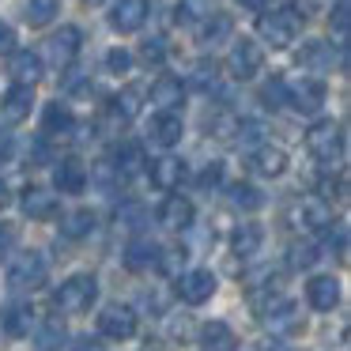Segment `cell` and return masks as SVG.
<instances>
[{
  "instance_id": "obj_1",
  "label": "cell",
  "mask_w": 351,
  "mask_h": 351,
  "mask_svg": "<svg viewBox=\"0 0 351 351\" xmlns=\"http://www.w3.org/2000/svg\"><path fill=\"white\" fill-rule=\"evenodd\" d=\"M257 31H261V38H265L272 49H287V46H295L298 31H302V16H298L295 4H283V8L261 12Z\"/></svg>"
},
{
  "instance_id": "obj_2",
  "label": "cell",
  "mask_w": 351,
  "mask_h": 351,
  "mask_svg": "<svg viewBox=\"0 0 351 351\" xmlns=\"http://www.w3.org/2000/svg\"><path fill=\"white\" fill-rule=\"evenodd\" d=\"M287 223L298 234H317V230L332 227V208L325 197H302L287 208Z\"/></svg>"
},
{
  "instance_id": "obj_3",
  "label": "cell",
  "mask_w": 351,
  "mask_h": 351,
  "mask_svg": "<svg viewBox=\"0 0 351 351\" xmlns=\"http://www.w3.org/2000/svg\"><path fill=\"white\" fill-rule=\"evenodd\" d=\"M306 147H310L313 159L321 162H336L343 155V125L325 117V121H313L310 132H306Z\"/></svg>"
},
{
  "instance_id": "obj_4",
  "label": "cell",
  "mask_w": 351,
  "mask_h": 351,
  "mask_svg": "<svg viewBox=\"0 0 351 351\" xmlns=\"http://www.w3.org/2000/svg\"><path fill=\"white\" fill-rule=\"evenodd\" d=\"M95 295H99V283H95V276L76 272V276H69V280L57 287L53 306H57L61 313H84L87 306L95 302Z\"/></svg>"
},
{
  "instance_id": "obj_5",
  "label": "cell",
  "mask_w": 351,
  "mask_h": 351,
  "mask_svg": "<svg viewBox=\"0 0 351 351\" xmlns=\"http://www.w3.org/2000/svg\"><path fill=\"white\" fill-rule=\"evenodd\" d=\"M46 272H49V265H46V257L42 253H19L16 261H8V287L12 291H34V287H42L46 283Z\"/></svg>"
},
{
  "instance_id": "obj_6",
  "label": "cell",
  "mask_w": 351,
  "mask_h": 351,
  "mask_svg": "<svg viewBox=\"0 0 351 351\" xmlns=\"http://www.w3.org/2000/svg\"><path fill=\"white\" fill-rule=\"evenodd\" d=\"M99 332L106 340H132L136 336V310L125 302H110L99 313Z\"/></svg>"
},
{
  "instance_id": "obj_7",
  "label": "cell",
  "mask_w": 351,
  "mask_h": 351,
  "mask_svg": "<svg viewBox=\"0 0 351 351\" xmlns=\"http://www.w3.org/2000/svg\"><path fill=\"white\" fill-rule=\"evenodd\" d=\"M261 64H265V49H261L253 38H238L234 46H230L227 69H230L234 80H253L261 72Z\"/></svg>"
},
{
  "instance_id": "obj_8",
  "label": "cell",
  "mask_w": 351,
  "mask_h": 351,
  "mask_svg": "<svg viewBox=\"0 0 351 351\" xmlns=\"http://www.w3.org/2000/svg\"><path fill=\"white\" fill-rule=\"evenodd\" d=\"M261 317H265V328L272 336H291L302 328V321H298V306L291 302V298H276V302L261 306Z\"/></svg>"
},
{
  "instance_id": "obj_9",
  "label": "cell",
  "mask_w": 351,
  "mask_h": 351,
  "mask_svg": "<svg viewBox=\"0 0 351 351\" xmlns=\"http://www.w3.org/2000/svg\"><path fill=\"white\" fill-rule=\"evenodd\" d=\"M325 84L321 80H298L295 87H287V106L295 110V114H317L321 106H325Z\"/></svg>"
},
{
  "instance_id": "obj_10",
  "label": "cell",
  "mask_w": 351,
  "mask_h": 351,
  "mask_svg": "<svg viewBox=\"0 0 351 351\" xmlns=\"http://www.w3.org/2000/svg\"><path fill=\"white\" fill-rule=\"evenodd\" d=\"M80 42H84L80 27H61V31H57L53 38L46 42L49 64H53V69H69V64L76 61V53H80Z\"/></svg>"
},
{
  "instance_id": "obj_11",
  "label": "cell",
  "mask_w": 351,
  "mask_h": 351,
  "mask_svg": "<svg viewBox=\"0 0 351 351\" xmlns=\"http://www.w3.org/2000/svg\"><path fill=\"white\" fill-rule=\"evenodd\" d=\"M147 23V0H117L110 12V27L117 34H136Z\"/></svg>"
},
{
  "instance_id": "obj_12",
  "label": "cell",
  "mask_w": 351,
  "mask_h": 351,
  "mask_svg": "<svg viewBox=\"0 0 351 351\" xmlns=\"http://www.w3.org/2000/svg\"><path fill=\"white\" fill-rule=\"evenodd\" d=\"M215 287H219V283H215V276L208 272V268H193V272H185L182 283H178V291H182V298L189 306H204L208 298L215 295Z\"/></svg>"
},
{
  "instance_id": "obj_13",
  "label": "cell",
  "mask_w": 351,
  "mask_h": 351,
  "mask_svg": "<svg viewBox=\"0 0 351 351\" xmlns=\"http://www.w3.org/2000/svg\"><path fill=\"white\" fill-rule=\"evenodd\" d=\"M193 219H197V208H193V200L185 197H167L159 208V223L167 230H174V234H182V230L193 227Z\"/></svg>"
},
{
  "instance_id": "obj_14",
  "label": "cell",
  "mask_w": 351,
  "mask_h": 351,
  "mask_svg": "<svg viewBox=\"0 0 351 351\" xmlns=\"http://www.w3.org/2000/svg\"><path fill=\"white\" fill-rule=\"evenodd\" d=\"M182 132H185L182 114H170V110H159V114L152 117V129H147V140H152V144H159V147H174V144H182Z\"/></svg>"
},
{
  "instance_id": "obj_15",
  "label": "cell",
  "mask_w": 351,
  "mask_h": 351,
  "mask_svg": "<svg viewBox=\"0 0 351 351\" xmlns=\"http://www.w3.org/2000/svg\"><path fill=\"white\" fill-rule=\"evenodd\" d=\"M306 302L321 313L336 310V306H340V283H336V276H313V280L306 283Z\"/></svg>"
},
{
  "instance_id": "obj_16",
  "label": "cell",
  "mask_w": 351,
  "mask_h": 351,
  "mask_svg": "<svg viewBox=\"0 0 351 351\" xmlns=\"http://www.w3.org/2000/svg\"><path fill=\"white\" fill-rule=\"evenodd\" d=\"M31 110H34V87H12L4 99H0V117L8 125H19V121H27L31 117Z\"/></svg>"
},
{
  "instance_id": "obj_17",
  "label": "cell",
  "mask_w": 351,
  "mask_h": 351,
  "mask_svg": "<svg viewBox=\"0 0 351 351\" xmlns=\"http://www.w3.org/2000/svg\"><path fill=\"white\" fill-rule=\"evenodd\" d=\"M0 328L8 336H31L34 332V306L31 302H8L0 310Z\"/></svg>"
},
{
  "instance_id": "obj_18",
  "label": "cell",
  "mask_w": 351,
  "mask_h": 351,
  "mask_svg": "<svg viewBox=\"0 0 351 351\" xmlns=\"http://www.w3.org/2000/svg\"><path fill=\"white\" fill-rule=\"evenodd\" d=\"M250 170H257L261 178H280L283 170H287V152H283V147H272V144L253 147V155H250Z\"/></svg>"
},
{
  "instance_id": "obj_19",
  "label": "cell",
  "mask_w": 351,
  "mask_h": 351,
  "mask_svg": "<svg viewBox=\"0 0 351 351\" xmlns=\"http://www.w3.org/2000/svg\"><path fill=\"white\" fill-rule=\"evenodd\" d=\"M230 31H234L230 16H223V12H208V16L200 19V27H197V42L204 49H212V46H219V42H227Z\"/></svg>"
},
{
  "instance_id": "obj_20",
  "label": "cell",
  "mask_w": 351,
  "mask_h": 351,
  "mask_svg": "<svg viewBox=\"0 0 351 351\" xmlns=\"http://www.w3.org/2000/svg\"><path fill=\"white\" fill-rule=\"evenodd\" d=\"M12 80L19 87H34L42 80V57L34 49H16L12 53Z\"/></svg>"
},
{
  "instance_id": "obj_21",
  "label": "cell",
  "mask_w": 351,
  "mask_h": 351,
  "mask_svg": "<svg viewBox=\"0 0 351 351\" xmlns=\"http://www.w3.org/2000/svg\"><path fill=\"white\" fill-rule=\"evenodd\" d=\"M152 185H159V189H178L182 185V178H185V162L178 159V155H162V159H155L152 162Z\"/></svg>"
},
{
  "instance_id": "obj_22",
  "label": "cell",
  "mask_w": 351,
  "mask_h": 351,
  "mask_svg": "<svg viewBox=\"0 0 351 351\" xmlns=\"http://www.w3.org/2000/svg\"><path fill=\"white\" fill-rule=\"evenodd\" d=\"M53 182L61 193H72V197H76V193L87 189V167L80 159H61L53 170Z\"/></svg>"
},
{
  "instance_id": "obj_23",
  "label": "cell",
  "mask_w": 351,
  "mask_h": 351,
  "mask_svg": "<svg viewBox=\"0 0 351 351\" xmlns=\"http://www.w3.org/2000/svg\"><path fill=\"white\" fill-rule=\"evenodd\" d=\"M234 343H238V336L227 321H208L200 328V348L204 351H234Z\"/></svg>"
},
{
  "instance_id": "obj_24",
  "label": "cell",
  "mask_w": 351,
  "mask_h": 351,
  "mask_svg": "<svg viewBox=\"0 0 351 351\" xmlns=\"http://www.w3.org/2000/svg\"><path fill=\"white\" fill-rule=\"evenodd\" d=\"M182 99H185V84H182V80L162 76V80H155V84H152V102L159 110H170V114H174V110L182 106Z\"/></svg>"
},
{
  "instance_id": "obj_25",
  "label": "cell",
  "mask_w": 351,
  "mask_h": 351,
  "mask_svg": "<svg viewBox=\"0 0 351 351\" xmlns=\"http://www.w3.org/2000/svg\"><path fill=\"white\" fill-rule=\"evenodd\" d=\"M72 129H76V117H72L69 106L49 102V106L42 110V132H46V136H69Z\"/></svg>"
},
{
  "instance_id": "obj_26",
  "label": "cell",
  "mask_w": 351,
  "mask_h": 351,
  "mask_svg": "<svg viewBox=\"0 0 351 351\" xmlns=\"http://www.w3.org/2000/svg\"><path fill=\"white\" fill-rule=\"evenodd\" d=\"M69 332H64V321L61 317H49L42 325H34V351H61Z\"/></svg>"
},
{
  "instance_id": "obj_27",
  "label": "cell",
  "mask_w": 351,
  "mask_h": 351,
  "mask_svg": "<svg viewBox=\"0 0 351 351\" xmlns=\"http://www.w3.org/2000/svg\"><path fill=\"white\" fill-rule=\"evenodd\" d=\"M23 212H27V219H53L57 215V197L49 189H27L23 193Z\"/></svg>"
},
{
  "instance_id": "obj_28",
  "label": "cell",
  "mask_w": 351,
  "mask_h": 351,
  "mask_svg": "<svg viewBox=\"0 0 351 351\" xmlns=\"http://www.w3.org/2000/svg\"><path fill=\"white\" fill-rule=\"evenodd\" d=\"M159 257H162V250H159V245H152L147 238H140V242H132L129 250H125V265H129L132 272H147V268H159Z\"/></svg>"
},
{
  "instance_id": "obj_29",
  "label": "cell",
  "mask_w": 351,
  "mask_h": 351,
  "mask_svg": "<svg viewBox=\"0 0 351 351\" xmlns=\"http://www.w3.org/2000/svg\"><path fill=\"white\" fill-rule=\"evenodd\" d=\"M261 242H265V227H261V223H242V227L234 230V238H230V250H234L238 257H253V253L261 250Z\"/></svg>"
},
{
  "instance_id": "obj_30",
  "label": "cell",
  "mask_w": 351,
  "mask_h": 351,
  "mask_svg": "<svg viewBox=\"0 0 351 351\" xmlns=\"http://www.w3.org/2000/svg\"><path fill=\"white\" fill-rule=\"evenodd\" d=\"M144 170V147L140 144H121L117 147V155H114V174L121 178H132V174H140Z\"/></svg>"
},
{
  "instance_id": "obj_31",
  "label": "cell",
  "mask_w": 351,
  "mask_h": 351,
  "mask_svg": "<svg viewBox=\"0 0 351 351\" xmlns=\"http://www.w3.org/2000/svg\"><path fill=\"white\" fill-rule=\"evenodd\" d=\"M230 204L234 208H242V212H261L265 208V193L257 189V185H250V182H238V185H230Z\"/></svg>"
},
{
  "instance_id": "obj_32",
  "label": "cell",
  "mask_w": 351,
  "mask_h": 351,
  "mask_svg": "<svg viewBox=\"0 0 351 351\" xmlns=\"http://www.w3.org/2000/svg\"><path fill=\"white\" fill-rule=\"evenodd\" d=\"M298 64L310 72H321L332 64V49H328V42H306L302 49H298Z\"/></svg>"
},
{
  "instance_id": "obj_33",
  "label": "cell",
  "mask_w": 351,
  "mask_h": 351,
  "mask_svg": "<svg viewBox=\"0 0 351 351\" xmlns=\"http://www.w3.org/2000/svg\"><path fill=\"white\" fill-rule=\"evenodd\" d=\"M57 12H61V0H27L23 16L31 27H49L57 19Z\"/></svg>"
},
{
  "instance_id": "obj_34",
  "label": "cell",
  "mask_w": 351,
  "mask_h": 351,
  "mask_svg": "<svg viewBox=\"0 0 351 351\" xmlns=\"http://www.w3.org/2000/svg\"><path fill=\"white\" fill-rule=\"evenodd\" d=\"M61 230L64 238H87L95 230V212H87V208H80V212H69L61 219Z\"/></svg>"
},
{
  "instance_id": "obj_35",
  "label": "cell",
  "mask_w": 351,
  "mask_h": 351,
  "mask_svg": "<svg viewBox=\"0 0 351 351\" xmlns=\"http://www.w3.org/2000/svg\"><path fill=\"white\" fill-rule=\"evenodd\" d=\"M110 114H114L117 121H132V117L140 114V91L136 87H125V91L110 102Z\"/></svg>"
},
{
  "instance_id": "obj_36",
  "label": "cell",
  "mask_w": 351,
  "mask_h": 351,
  "mask_svg": "<svg viewBox=\"0 0 351 351\" xmlns=\"http://www.w3.org/2000/svg\"><path fill=\"white\" fill-rule=\"evenodd\" d=\"M261 102H265L268 110H283L287 106V80H268L265 87H261Z\"/></svg>"
},
{
  "instance_id": "obj_37",
  "label": "cell",
  "mask_w": 351,
  "mask_h": 351,
  "mask_svg": "<svg viewBox=\"0 0 351 351\" xmlns=\"http://www.w3.org/2000/svg\"><path fill=\"white\" fill-rule=\"evenodd\" d=\"M193 87H200V91H215L219 87V64L215 61H200L197 69H193Z\"/></svg>"
},
{
  "instance_id": "obj_38",
  "label": "cell",
  "mask_w": 351,
  "mask_h": 351,
  "mask_svg": "<svg viewBox=\"0 0 351 351\" xmlns=\"http://www.w3.org/2000/svg\"><path fill=\"white\" fill-rule=\"evenodd\" d=\"M140 57H144V64H162V61H167V42H162V38H147L144 46H140Z\"/></svg>"
},
{
  "instance_id": "obj_39",
  "label": "cell",
  "mask_w": 351,
  "mask_h": 351,
  "mask_svg": "<svg viewBox=\"0 0 351 351\" xmlns=\"http://www.w3.org/2000/svg\"><path fill=\"white\" fill-rule=\"evenodd\" d=\"M106 69L114 72V76H125V72L132 69V53H129V49H110V53H106Z\"/></svg>"
},
{
  "instance_id": "obj_40",
  "label": "cell",
  "mask_w": 351,
  "mask_h": 351,
  "mask_svg": "<svg viewBox=\"0 0 351 351\" xmlns=\"http://www.w3.org/2000/svg\"><path fill=\"white\" fill-rule=\"evenodd\" d=\"M291 265H295V268H310V265H317V245H310V242L295 245V250H291Z\"/></svg>"
},
{
  "instance_id": "obj_41",
  "label": "cell",
  "mask_w": 351,
  "mask_h": 351,
  "mask_svg": "<svg viewBox=\"0 0 351 351\" xmlns=\"http://www.w3.org/2000/svg\"><path fill=\"white\" fill-rule=\"evenodd\" d=\"M200 185H204V189H215V185H223V162H208L204 174H200Z\"/></svg>"
},
{
  "instance_id": "obj_42",
  "label": "cell",
  "mask_w": 351,
  "mask_h": 351,
  "mask_svg": "<svg viewBox=\"0 0 351 351\" xmlns=\"http://www.w3.org/2000/svg\"><path fill=\"white\" fill-rule=\"evenodd\" d=\"M4 53H16V31L0 19V57H4Z\"/></svg>"
},
{
  "instance_id": "obj_43",
  "label": "cell",
  "mask_w": 351,
  "mask_h": 351,
  "mask_svg": "<svg viewBox=\"0 0 351 351\" xmlns=\"http://www.w3.org/2000/svg\"><path fill=\"white\" fill-rule=\"evenodd\" d=\"M332 27H336V34H348V0H340V4H336V12H332Z\"/></svg>"
},
{
  "instance_id": "obj_44",
  "label": "cell",
  "mask_w": 351,
  "mask_h": 351,
  "mask_svg": "<svg viewBox=\"0 0 351 351\" xmlns=\"http://www.w3.org/2000/svg\"><path fill=\"white\" fill-rule=\"evenodd\" d=\"M332 250H336V257H348V227H336V234H332Z\"/></svg>"
},
{
  "instance_id": "obj_45",
  "label": "cell",
  "mask_w": 351,
  "mask_h": 351,
  "mask_svg": "<svg viewBox=\"0 0 351 351\" xmlns=\"http://www.w3.org/2000/svg\"><path fill=\"white\" fill-rule=\"evenodd\" d=\"M12 245H16V230H12V227H0V261L12 253Z\"/></svg>"
},
{
  "instance_id": "obj_46",
  "label": "cell",
  "mask_w": 351,
  "mask_h": 351,
  "mask_svg": "<svg viewBox=\"0 0 351 351\" xmlns=\"http://www.w3.org/2000/svg\"><path fill=\"white\" fill-rule=\"evenodd\" d=\"M72 351H102V343L91 340V336H80V340L72 343Z\"/></svg>"
},
{
  "instance_id": "obj_47",
  "label": "cell",
  "mask_w": 351,
  "mask_h": 351,
  "mask_svg": "<svg viewBox=\"0 0 351 351\" xmlns=\"http://www.w3.org/2000/svg\"><path fill=\"white\" fill-rule=\"evenodd\" d=\"M242 8H250V12H265L268 8V0H238Z\"/></svg>"
},
{
  "instance_id": "obj_48",
  "label": "cell",
  "mask_w": 351,
  "mask_h": 351,
  "mask_svg": "<svg viewBox=\"0 0 351 351\" xmlns=\"http://www.w3.org/2000/svg\"><path fill=\"white\" fill-rule=\"evenodd\" d=\"M4 155H12V136H0V159Z\"/></svg>"
},
{
  "instance_id": "obj_49",
  "label": "cell",
  "mask_w": 351,
  "mask_h": 351,
  "mask_svg": "<svg viewBox=\"0 0 351 351\" xmlns=\"http://www.w3.org/2000/svg\"><path fill=\"white\" fill-rule=\"evenodd\" d=\"M4 204H12V193H8V185L0 182V208H4Z\"/></svg>"
},
{
  "instance_id": "obj_50",
  "label": "cell",
  "mask_w": 351,
  "mask_h": 351,
  "mask_svg": "<svg viewBox=\"0 0 351 351\" xmlns=\"http://www.w3.org/2000/svg\"><path fill=\"white\" fill-rule=\"evenodd\" d=\"M272 351H287V348H272Z\"/></svg>"
},
{
  "instance_id": "obj_51",
  "label": "cell",
  "mask_w": 351,
  "mask_h": 351,
  "mask_svg": "<svg viewBox=\"0 0 351 351\" xmlns=\"http://www.w3.org/2000/svg\"><path fill=\"white\" fill-rule=\"evenodd\" d=\"M87 4H99V0H87Z\"/></svg>"
}]
</instances>
